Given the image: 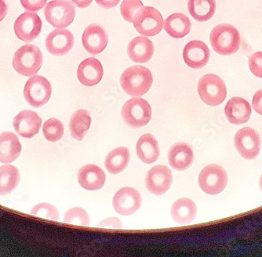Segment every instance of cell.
<instances>
[{
    "instance_id": "cell-42",
    "label": "cell",
    "mask_w": 262,
    "mask_h": 257,
    "mask_svg": "<svg viewBox=\"0 0 262 257\" xmlns=\"http://www.w3.org/2000/svg\"><path fill=\"white\" fill-rule=\"evenodd\" d=\"M259 185H260V188L262 191V175L260 176V182H259Z\"/></svg>"
},
{
    "instance_id": "cell-23",
    "label": "cell",
    "mask_w": 262,
    "mask_h": 257,
    "mask_svg": "<svg viewBox=\"0 0 262 257\" xmlns=\"http://www.w3.org/2000/svg\"><path fill=\"white\" fill-rule=\"evenodd\" d=\"M194 156L192 149L185 143L175 144L168 152V161L172 168L185 170L189 168L193 163Z\"/></svg>"
},
{
    "instance_id": "cell-6",
    "label": "cell",
    "mask_w": 262,
    "mask_h": 257,
    "mask_svg": "<svg viewBox=\"0 0 262 257\" xmlns=\"http://www.w3.org/2000/svg\"><path fill=\"white\" fill-rule=\"evenodd\" d=\"M44 14L53 27L63 29L73 23L76 9L69 0H53L46 6Z\"/></svg>"
},
{
    "instance_id": "cell-35",
    "label": "cell",
    "mask_w": 262,
    "mask_h": 257,
    "mask_svg": "<svg viewBox=\"0 0 262 257\" xmlns=\"http://www.w3.org/2000/svg\"><path fill=\"white\" fill-rule=\"evenodd\" d=\"M249 68L256 77L262 79V52H257L249 57Z\"/></svg>"
},
{
    "instance_id": "cell-12",
    "label": "cell",
    "mask_w": 262,
    "mask_h": 257,
    "mask_svg": "<svg viewBox=\"0 0 262 257\" xmlns=\"http://www.w3.org/2000/svg\"><path fill=\"white\" fill-rule=\"evenodd\" d=\"M142 202L141 194L133 188H123L113 197V207L119 214L129 216L140 209Z\"/></svg>"
},
{
    "instance_id": "cell-26",
    "label": "cell",
    "mask_w": 262,
    "mask_h": 257,
    "mask_svg": "<svg viewBox=\"0 0 262 257\" xmlns=\"http://www.w3.org/2000/svg\"><path fill=\"white\" fill-rule=\"evenodd\" d=\"M136 151L140 160L145 164H153L160 157L158 142L150 134H145L140 138Z\"/></svg>"
},
{
    "instance_id": "cell-13",
    "label": "cell",
    "mask_w": 262,
    "mask_h": 257,
    "mask_svg": "<svg viewBox=\"0 0 262 257\" xmlns=\"http://www.w3.org/2000/svg\"><path fill=\"white\" fill-rule=\"evenodd\" d=\"M173 182L171 170L163 165L153 167L145 178L148 190L154 195H161L170 189Z\"/></svg>"
},
{
    "instance_id": "cell-15",
    "label": "cell",
    "mask_w": 262,
    "mask_h": 257,
    "mask_svg": "<svg viewBox=\"0 0 262 257\" xmlns=\"http://www.w3.org/2000/svg\"><path fill=\"white\" fill-rule=\"evenodd\" d=\"M82 42L85 49L91 55L102 53L108 45V34L98 24H91L82 34Z\"/></svg>"
},
{
    "instance_id": "cell-36",
    "label": "cell",
    "mask_w": 262,
    "mask_h": 257,
    "mask_svg": "<svg viewBox=\"0 0 262 257\" xmlns=\"http://www.w3.org/2000/svg\"><path fill=\"white\" fill-rule=\"evenodd\" d=\"M47 0H20L22 7L28 11L37 12L45 7Z\"/></svg>"
},
{
    "instance_id": "cell-9",
    "label": "cell",
    "mask_w": 262,
    "mask_h": 257,
    "mask_svg": "<svg viewBox=\"0 0 262 257\" xmlns=\"http://www.w3.org/2000/svg\"><path fill=\"white\" fill-rule=\"evenodd\" d=\"M133 23L138 33L145 36L158 35L163 27L161 14L151 7H143L135 16Z\"/></svg>"
},
{
    "instance_id": "cell-10",
    "label": "cell",
    "mask_w": 262,
    "mask_h": 257,
    "mask_svg": "<svg viewBox=\"0 0 262 257\" xmlns=\"http://www.w3.org/2000/svg\"><path fill=\"white\" fill-rule=\"evenodd\" d=\"M234 143L239 155L248 161L258 156L261 146L258 132L250 127H244L235 134Z\"/></svg>"
},
{
    "instance_id": "cell-3",
    "label": "cell",
    "mask_w": 262,
    "mask_h": 257,
    "mask_svg": "<svg viewBox=\"0 0 262 257\" xmlns=\"http://www.w3.org/2000/svg\"><path fill=\"white\" fill-rule=\"evenodd\" d=\"M42 54L36 45H23L13 57V67L21 75L31 77L35 75L42 67Z\"/></svg>"
},
{
    "instance_id": "cell-1",
    "label": "cell",
    "mask_w": 262,
    "mask_h": 257,
    "mask_svg": "<svg viewBox=\"0 0 262 257\" xmlns=\"http://www.w3.org/2000/svg\"><path fill=\"white\" fill-rule=\"evenodd\" d=\"M151 71L147 67L137 65L126 69L120 78L123 90L129 95L139 97L148 92L152 85Z\"/></svg>"
},
{
    "instance_id": "cell-7",
    "label": "cell",
    "mask_w": 262,
    "mask_h": 257,
    "mask_svg": "<svg viewBox=\"0 0 262 257\" xmlns=\"http://www.w3.org/2000/svg\"><path fill=\"white\" fill-rule=\"evenodd\" d=\"M52 87L49 81L40 75H33L26 82L24 96L32 107H42L51 99Z\"/></svg>"
},
{
    "instance_id": "cell-31",
    "label": "cell",
    "mask_w": 262,
    "mask_h": 257,
    "mask_svg": "<svg viewBox=\"0 0 262 257\" xmlns=\"http://www.w3.org/2000/svg\"><path fill=\"white\" fill-rule=\"evenodd\" d=\"M44 137L51 142H58L64 136V126L62 122L57 118H51L44 123Z\"/></svg>"
},
{
    "instance_id": "cell-4",
    "label": "cell",
    "mask_w": 262,
    "mask_h": 257,
    "mask_svg": "<svg viewBox=\"0 0 262 257\" xmlns=\"http://www.w3.org/2000/svg\"><path fill=\"white\" fill-rule=\"evenodd\" d=\"M198 92L202 100L211 107L220 105L227 96V89L219 76L207 73L198 83Z\"/></svg>"
},
{
    "instance_id": "cell-25",
    "label": "cell",
    "mask_w": 262,
    "mask_h": 257,
    "mask_svg": "<svg viewBox=\"0 0 262 257\" xmlns=\"http://www.w3.org/2000/svg\"><path fill=\"white\" fill-rule=\"evenodd\" d=\"M163 28L166 33L173 39H182L189 33L192 23L186 15L176 13L166 19Z\"/></svg>"
},
{
    "instance_id": "cell-28",
    "label": "cell",
    "mask_w": 262,
    "mask_h": 257,
    "mask_svg": "<svg viewBox=\"0 0 262 257\" xmlns=\"http://www.w3.org/2000/svg\"><path fill=\"white\" fill-rule=\"evenodd\" d=\"M188 9L195 20L206 22L215 14V0H188Z\"/></svg>"
},
{
    "instance_id": "cell-29",
    "label": "cell",
    "mask_w": 262,
    "mask_h": 257,
    "mask_svg": "<svg viewBox=\"0 0 262 257\" xmlns=\"http://www.w3.org/2000/svg\"><path fill=\"white\" fill-rule=\"evenodd\" d=\"M91 124V117L85 110H79L72 115L69 122V130L75 139L81 141L84 138Z\"/></svg>"
},
{
    "instance_id": "cell-33",
    "label": "cell",
    "mask_w": 262,
    "mask_h": 257,
    "mask_svg": "<svg viewBox=\"0 0 262 257\" xmlns=\"http://www.w3.org/2000/svg\"><path fill=\"white\" fill-rule=\"evenodd\" d=\"M144 7L141 0H123L120 5V13L126 21L133 23L135 16Z\"/></svg>"
},
{
    "instance_id": "cell-39",
    "label": "cell",
    "mask_w": 262,
    "mask_h": 257,
    "mask_svg": "<svg viewBox=\"0 0 262 257\" xmlns=\"http://www.w3.org/2000/svg\"><path fill=\"white\" fill-rule=\"evenodd\" d=\"M120 0H95V2L100 6L105 9H112L116 7L120 3Z\"/></svg>"
},
{
    "instance_id": "cell-14",
    "label": "cell",
    "mask_w": 262,
    "mask_h": 257,
    "mask_svg": "<svg viewBox=\"0 0 262 257\" xmlns=\"http://www.w3.org/2000/svg\"><path fill=\"white\" fill-rule=\"evenodd\" d=\"M73 34L66 29H56L47 35L46 48L47 51L56 57L69 54L74 45Z\"/></svg>"
},
{
    "instance_id": "cell-40",
    "label": "cell",
    "mask_w": 262,
    "mask_h": 257,
    "mask_svg": "<svg viewBox=\"0 0 262 257\" xmlns=\"http://www.w3.org/2000/svg\"><path fill=\"white\" fill-rule=\"evenodd\" d=\"M8 12V7L5 0H0V22L5 18Z\"/></svg>"
},
{
    "instance_id": "cell-11",
    "label": "cell",
    "mask_w": 262,
    "mask_h": 257,
    "mask_svg": "<svg viewBox=\"0 0 262 257\" xmlns=\"http://www.w3.org/2000/svg\"><path fill=\"white\" fill-rule=\"evenodd\" d=\"M42 20L36 13L25 12L14 23V32L17 38L26 42L35 40L41 32Z\"/></svg>"
},
{
    "instance_id": "cell-19",
    "label": "cell",
    "mask_w": 262,
    "mask_h": 257,
    "mask_svg": "<svg viewBox=\"0 0 262 257\" xmlns=\"http://www.w3.org/2000/svg\"><path fill=\"white\" fill-rule=\"evenodd\" d=\"M105 174L102 169L94 164L83 166L78 172L79 185L88 191L101 189L105 183Z\"/></svg>"
},
{
    "instance_id": "cell-24",
    "label": "cell",
    "mask_w": 262,
    "mask_h": 257,
    "mask_svg": "<svg viewBox=\"0 0 262 257\" xmlns=\"http://www.w3.org/2000/svg\"><path fill=\"white\" fill-rule=\"evenodd\" d=\"M197 207L192 199L182 198L177 200L171 207V216L177 224L186 225L195 220Z\"/></svg>"
},
{
    "instance_id": "cell-37",
    "label": "cell",
    "mask_w": 262,
    "mask_h": 257,
    "mask_svg": "<svg viewBox=\"0 0 262 257\" xmlns=\"http://www.w3.org/2000/svg\"><path fill=\"white\" fill-rule=\"evenodd\" d=\"M98 226L101 227H110V228H122L121 220L120 219L116 218V217H112V218L106 219V220L101 221L98 224Z\"/></svg>"
},
{
    "instance_id": "cell-8",
    "label": "cell",
    "mask_w": 262,
    "mask_h": 257,
    "mask_svg": "<svg viewBox=\"0 0 262 257\" xmlns=\"http://www.w3.org/2000/svg\"><path fill=\"white\" fill-rule=\"evenodd\" d=\"M228 183L226 170L217 164H210L202 170L199 184L202 190L209 195H217L225 189Z\"/></svg>"
},
{
    "instance_id": "cell-17",
    "label": "cell",
    "mask_w": 262,
    "mask_h": 257,
    "mask_svg": "<svg viewBox=\"0 0 262 257\" xmlns=\"http://www.w3.org/2000/svg\"><path fill=\"white\" fill-rule=\"evenodd\" d=\"M210 53L208 46L200 40L186 44L183 50L185 64L193 69H201L208 64Z\"/></svg>"
},
{
    "instance_id": "cell-22",
    "label": "cell",
    "mask_w": 262,
    "mask_h": 257,
    "mask_svg": "<svg viewBox=\"0 0 262 257\" xmlns=\"http://www.w3.org/2000/svg\"><path fill=\"white\" fill-rule=\"evenodd\" d=\"M21 145L16 135L6 132L0 135V162L10 164L18 158Z\"/></svg>"
},
{
    "instance_id": "cell-32",
    "label": "cell",
    "mask_w": 262,
    "mask_h": 257,
    "mask_svg": "<svg viewBox=\"0 0 262 257\" xmlns=\"http://www.w3.org/2000/svg\"><path fill=\"white\" fill-rule=\"evenodd\" d=\"M64 222L75 225L89 226L91 224L89 215L80 207H74L64 214Z\"/></svg>"
},
{
    "instance_id": "cell-30",
    "label": "cell",
    "mask_w": 262,
    "mask_h": 257,
    "mask_svg": "<svg viewBox=\"0 0 262 257\" xmlns=\"http://www.w3.org/2000/svg\"><path fill=\"white\" fill-rule=\"evenodd\" d=\"M20 173L17 167L12 165L0 167V195L11 193L18 186Z\"/></svg>"
},
{
    "instance_id": "cell-41",
    "label": "cell",
    "mask_w": 262,
    "mask_h": 257,
    "mask_svg": "<svg viewBox=\"0 0 262 257\" xmlns=\"http://www.w3.org/2000/svg\"><path fill=\"white\" fill-rule=\"evenodd\" d=\"M93 0H72V2L74 3L76 7L79 8H86L91 5Z\"/></svg>"
},
{
    "instance_id": "cell-38",
    "label": "cell",
    "mask_w": 262,
    "mask_h": 257,
    "mask_svg": "<svg viewBox=\"0 0 262 257\" xmlns=\"http://www.w3.org/2000/svg\"><path fill=\"white\" fill-rule=\"evenodd\" d=\"M252 107L257 114L262 115V89L257 91L253 98Z\"/></svg>"
},
{
    "instance_id": "cell-18",
    "label": "cell",
    "mask_w": 262,
    "mask_h": 257,
    "mask_svg": "<svg viewBox=\"0 0 262 257\" xmlns=\"http://www.w3.org/2000/svg\"><path fill=\"white\" fill-rule=\"evenodd\" d=\"M103 73L102 64L94 57L83 60L78 67L77 76L79 82L88 87L98 85L102 79Z\"/></svg>"
},
{
    "instance_id": "cell-5",
    "label": "cell",
    "mask_w": 262,
    "mask_h": 257,
    "mask_svg": "<svg viewBox=\"0 0 262 257\" xmlns=\"http://www.w3.org/2000/svg\"><path fill=\"white\" fill-rule=\"evenodd\" d=\"M123 121L129 127L139 128L149 123L151 118V109L145 99L135 97L123 105L121 111Z\"/></svg>"
},
{
    "instance_id": "cell-21",
    "label": "cell",
    "mask_w": 262,
    "mask_h": 257,
    "mask_svg": "<svg viewBox=\"0 0 262 257\" xmlns=\"http://www.w3.org/2000/svg\"><path fill=\"white\" fill-rule=\"evenodd\" d=\"M228 120L233 124H243L248 121L251 115L250 104L241 97H233L225 108Z\"/></svg>"
},
{
    "instance_id": "cell-16",
    "label": "cell",
    "mask_w": 262,
    "mask_h": 257,
    "mask_svg": "<svg viewBox=\"0 0 262 257\" xmlns=\"http://www.w3.org/2000/svg\"><path fill=\"white\" fill-rule=\"evenodd\" d=\"M42 119L37 113L32 110H23L14 119L13 125L19 136L26 139H32L39 133Z\"/></svg>"
},
{
    "instance_id": "cell-20",
    "label": "cell",
    "mask_w": 262,
    "mask_h": 257,
    "mask_svg": "<svg viewBox=\"0 0 262 257\" xmlns=\"http://www.w3.org/2000/svg\"><path fill=\"white\" fill-rule=\"evenodd\" d=\"M127 54L134 62L145 64L151 60L154 54V45L146 37H136L128 44Z\"/></svg>"
},
{
    "instance_id": "cell-34",
    "label": "cell",
    "mask_w": 262,
    "mask_h": 257,
    "mask_svg": "<svg viewBox=\"0 0 262 257\" xmlns=\"http://www.w3.org/2000/svg\"><path fill=\"white\" fill-rule=\"evenodd\" d=\"M32 215L42 218L49 219L52 220H59L60 214L57 208L54 205L47 202L35 205L30 212Z\"/></svg>"
},
{
    "instance_id": "cell-2",
    "label": "cell",
    "mask_w": 262,
    "mask_h": 257,
    "mask_svg": "<svg viewBox=\"0 0 262 257\" xmlns=\"http://www.w3.org/2000/svg\"><path fill=\"white\" fill-rule=\"evenodd\" d=\"M210 42L213 50L217 54L230 56L235 54L241 48V35L234 26L229 23H222L212 30Z\"/></svg>"
},
{
    "instance_id": "cell-27",
    "label": "cell",
    "mask_w": 262,
    "mask_h": 257,
    "mask_svg": "<svg viewBox=\"0 0 262 257\" xmlns=\"http://www.w3.org/2000/svg\"><path fill=\"white\" fill-rule=\"evenodd\" d=\"M129 158L130 157L127 148L118 147L107 156L104 165L110 174H120L127 167Z\"/></svg>"
}]
</instances>
